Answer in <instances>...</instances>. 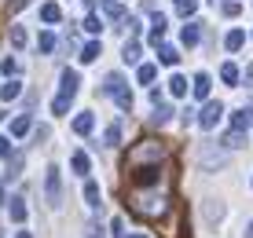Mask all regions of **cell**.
<instances>
[{"instance_id": "cell-1", "label": "cell", "mask_w": 253, "mask_h": 238, "mask_svg": "<svg viewBox=\"0 0 253 238\" xmlns=\"http://www.w3.org/2000/svg\"><path fill=\"white\" fill-rule=\"evenodd\" d=\"M169 205H172V198H169V191H151V187H136L132 195H128V209L139 216V220H147V224H158V220L169 216Z\"/></svg>"}, {"instance_id": "cell-2", "label": "cell", "mask_w": 253, "mask_h": 238, "mask_svg": "<svg viewBox=\"0 0 253 238\" xmlns=\"http://www.w3.org/2000/svg\"><path fill=\"white\" fill-rule=\"evenodd\" d=\"M169 161V143L165 139H139V143H132L125 151V172L139 169V165H165Z\"/></svg>"}, {"instance_id": "cell-3", "label": "cell", "mask_w": 253, "mask_h": 238, "mask_svg": "<svg viewBox=\"0 0 253 238\" xmlns=\"http://www.w3.org/2000/svg\"><path fill=\"white\" fill-rule=\"evenodd\" d=\"M77 84H81L77 70H63V77H59V95H55V103H51L55 118H59V114H66V110H70V103H74V95H77Z\"/></svg>"}, {"instance_id": "cell-4", "label": "cell", "mask_w": 253, "mask_h": 238, "mask_svg": "<svg viewBox=\"0 0 253 238\" xmlns=\"http://www.w3.org/2000/svg\"><path fill=\"white\" fill-rule=\"evenodd\" d=\"M107 95L118 103V110H132V92H128V81L121 74H110L107 77Z\"/></svg>"}, {"instance_id": "cell-5", "label": "cell", "mask_w": 253, "mask_h": 238, "mask_svg": "<svg viewBox=\"0 0 253 238\" xmlns=\"http://www.w3.org/2000/svg\"><path fill=\"white\" fill-rule=\"evenodd\" d=\"M44 195H48V205H59V201H63V183H59V169H55V165L48 169V180H44Z\"/></svg>"}, {"instance_id": "cell-6", "label": "cell", "mask_w": 253, "mask_h": 238, "mask_svg": "<svg viewBox=\"0 0 253 238\" xmlns=\"http://www.w3.org/2000/svg\"><path fill=\"white\" fill-rule=\"evenodd\" d=\"M220 118H224V107H220V103H206L202 114H198V125L209 132V128H216V121H220Z\"/></svg>"}, {"instance_id": "cell-7", "label": "cell", "mask_w": 253, "mask_h": 238, "mask_svg": "<svg viewBox=\"0 0 253 238\" xmlns=\"http://www.w3.org/2000/svg\"><path fill=\"white\" fill-rule=\"evenodd\" d=\"M220 165H224V151H216L213 143H206L202 147V169L213 172V169H220Z\"/></svg>"}, {"instance_id": "cell-8", "label": "cell", "mask_w": 253, "mask_h": 238, "mask_svg": "<svg viewBox=\"0 0 253 238\" xmlns=\"http://www.w3.org/2000/svg\"><path fill=\"white\" fill-rule=\"evenodd\" d=\"M231 128H235V132H246V128H253V110H250V107L235 110V114H231Z\"/></svg>"}, {"instance_id": "cell-9", "label": "cell", "mask_w": 253, "mask_h": 238, "mask_svg": "<svg viewBox=\"0 0 253 238\" xmlns=\"http://www.w3.org/2000/svg\"><path fill=\"white\" fill-rule=\"evenodd\" d=\"M7 216H11L15 224H26V216H30V209H26V198H11V205H7Z\"/></svg>"}, {"instance_id": "cell-10", "label": "cell", "mask_w": 253, "mask_h": 238, "mask_svg": "<svg viewBox=\"0 0 253 238\" xmlns=\"http://www.w3.org/2000/svg\"><path fill=\"white\" fill-rule=\"evenodd\" d=\"M84 205H88V209H99V183L88 180V176H84Z\"/></svg>"}, {"instance_id": "cell-11", "label": "cell", "mask_w": 253, "mask_h": 238, "mask_svg": "<svg viewBox=\"0 0 253 238\" xmlns=\"http://www.w3.org/2000/svg\"><path fill=\"white\" fill-rule=\"evenodd\" d=\"M92 128H95V118H92L88 110H84V114H77V118H74V132H77V136H88Z\"/></svg>"}, {"instance_id": "cell-12", "label": "cell", "mask_w": 253, "mask_h": 238, "mask_svg": "<svg viewBox=\"0 0 253 238\" xmlns=\"http://www.w3.org/2000/svg\"><path fill=\"white\" fill-rule=\"evenodd\" d=\"M209 88H213V81H209V74H198L195 81H191V92H195V99H206Z\"/></svg>"}, {"instance_id": "cell-13", "label": "cell", "mask_w": 253, "mask_h": 238, "mask_svg": "<svg viewBox=\"0 0 253 238\" xmlns=\"http://www.w3.org/2000/svg\"><path fill=\"white\" fill-rule=\"evenodd\" d=\"M180 40H184V48H195V44L202 40V30L191 22V26H184V30H180Z\"/></svg>"}, {"instance_id": "cell-14", "label": "cell", "mask_w": 253, "mask_h": 238, "mask_svg": "<svg viewBox=\"0 0 253 238\" xmlns=\"http://www.w3.org/2000/svg\"><path fill=\"white\" fill-rule=\"evenodd\" d=\"M88 169H92V158L84 154V151H77V154H74V172L84 180V176H88Z\"/></svg>"}, {"instance_id": "cell-15", "label": "cell", "mask_w": 253, "mask_h": 238, "mask_svg": "<svg viewBox=\"0 0 253 238\" xmlns=\"http://www.w3.org/2000/svg\"><path fill=\"white\" fill-rule=\"evenodd\" d=\"M158 59H162L165 66H176V63H180V51L169 48V44H158Z\"/></svg>"}, {"instance_id": "cell-16", "label": "cell", "mask_w": 253, "mask_h": 238, "mask_svg": "<svg viewBox=\"0 0 253 238\" xmlns=\"http://www.w3.org/2000/svg\"><path fill=\"white\" fill-rule=\"evenodd\" d=\"M41 19H44V22H63V7H59V4H44V7H41Z\"/></svg>"}, {"instance_id": "cell-17", "label": "cell", "mask_w": 253, "mask_h": 238, "mask_svg": "<svg viewBox=\"0 0 253 238\" xmlns=\"http://www.w3.org/2000/svg\"><path fill=\"white\" fill-rule=\"evenodd\" d=\"M169 92L176 95V99H180V95H187V77L184 74H172L169 77Z\"/></svg>"}, {"instance_id": "cell-18", "label": "cell", "mask_w": 253, "mask_h": 238, "mask_svg": "<svg viewBox=\"0 0 253 238\" xmlns=\"http://www.w3.org/2000/svg\"><path fill=\"white\" fill-rule=\"evenodd\" d=\"M242 44H246V33H242V30H231L228 37H224V48H228V51H239Z\"/></svg>"}, {"instance_id": "cell-19", "label": "cell", "mask_w": 253, "mask_h": 238, "mask_svg": "<svg viewBox=\"0 0 253 238\" xmlns=\"http://www.w3.org/2000/svg\"><path fill=\"white\" fill-rule=\"evenodd\" d=\"M103 15H107V19H114V22L125 19V11H121V4H118V0H103Z\"/></svg>"}, {"instance_id": "cell-20", "label": "cell", "mask_w": 253, "mask_h": 238, "mask_svg": "<svg viewBox=\"0 0 253 238\" xmlns=\"http://www.w3.org/2000/svg\"><path fill=\"white\" fill-rule=\"evenodd\" d=\"M154 77H158V70H154L151 63H139V70H136V81H139V84H151Z\"/></svg>"}, {"instance_id": "cell-21", "label": "cell", "mask_w": 253, "mask_h": 238, "mask_svg": "<svg viewBox=\"0 0 253 238\" xmlns=\"http://www.w3.org/2000/svg\"><path fill=\"white\" fill-rule=\"evenodd\" d=\"M33 128V121H30V114H22V118H15L11 121V136H26V132Z\"/></svg>"}, {"instance_id": "cell-22", "label": "cell", "mask_w": 253, "mask_h": 238, "mask_svg": "<svg viewBox=\"0 0 253 238\" xmlns=\"http://www.w3.org/2000/svg\"><path fill=\"white\" fill-rule=\"evenodd\" d=\"M220 81H224V84H239V66H235V63H224V66H220Z\"/></svg>"}, {"instance_id": "cell-23", "label": "cell", "mask_w": 253, "mask_h": 238, "mask_svg": "<svg viewBox=\"0 0 253 238\" xmlns=\"http://www.w3.org/2000/svg\"><path fill=\"white\" fill-rule=\"evenodd\" d=\"M19 95H22V81H7L0 88V99H19Z\"/></svg>"}, {"instance_id": "cell-24", "label": "cell", "mask_w": 253, "mask_h": 238, "mask_svg": "<svg viewBox=\"0 0 253 238\" xmlns=\"http://www.w3.org/2000/svg\"><path fill=\"white\" fill-rule=\"evenodd\" d=\"M95 59H99V44L88 40V44L81 48V63H95Z\"/></svg>"}, {"instance_id": "cell-25", "label": "cell", "mask_w": 253, "mask_h": 238, "mask_svg": "<svg viewBox=\"0 0 253 238\" xmlns=\"http://www.w3.org/2000/svg\"><path fill=\"white\" fill-rule=\"evenodd\" d=\"M37 44H41V51H44V55H51V51H55V48H59V40H55V33H41V40H37Z\"/></svg>"}, {"instance_id": "cell-26", "label": "cell", "mask_w": 253, "mask_h": 238, "mask_svg": "<svg viewBox=\"0 0 253 238\" xmlns=\"http://www.w3.org/2000/svg\"><path fill=\"white\" fill-rule=\"evenodd\" d=\"M139 51H143V48H139V40H128V44H125V55H121V59H125V63H139Z\"/></svg>"}, {"instance_id": "cell-27", "label": "cell", "mask_w": 253, "mask_h": 238, "mask_svg": "<svg viewBox=\"0 0 253 238\" xmlns=\"http://www.w3.org/2000/svg\"><path fill=\"white\" fill-rule=\"evenodd\" d=\"M220 216H224V205H220V201H209V205H206V220H209V224H216Z\"/></svg>"}, {"instance_id": "cell-28", "label": "cell", "mask_w": 253, "mask_h": 238, "mask_svg": "<svg viewBox=\"0 0 253 238\" xmlns=\"http://www.w3.org/2000/svg\"><path fill=\"white\" fill-rule=\"evenodd\" d=\"M7 40H11L15 48H26V30H22V26H11V33H7Z\"/></svg>"}, {"instance_id": "cell-29", "label": "cell", "mask_w": 253, "mask_h": 238, "mask_svg": "<svg viewBox=\"0 0 253 238\" xmlns=\"http://www.w3.org/2000/svg\"><path fill=\"white\" fill-rule=\"evenodd\" d=\"M195 7H198V0H176V15H195Z\"/></svg>"}, {"instance_id": "cell-30", "label": "cell", "mask_w": 253, "mask_h": 238, "mask_svg": "<svg viewBox=\"0 0 253 238\" xmlns=\"http://www.w3.org/2000/svg\"><path fill=\"white\" fill-rule=\"evenodd\" d=\"M224 147H246V139H242V132H228V136H224Z\"/></svg>"}, {"instance_id": "cell-31", "label": "cell", "mask_w": 253, "mask_h": 238, "mask_svg": "<svg viewBox=\"0 0 253 238\" xmlns=\"http://www.w3.org/2000/svg\"><path fill=\"white\" fill-rule=\"evenodd\" d=\"M81 26H84V33H92V37H95V33H99V30H103V22H99V19H95V15H88V19H84Z\"/></svg>"}, {"instance_id": "cell-32", "label": "cell", "mask_w": 253, "mask_h": 238, "mask_svg": "<svg viewBox=\"0 0 253 238\" xmlns=\"http://www.w3.org/2000/svg\"><path fill=\"white\" fill-rule=\"evenodd\" d=\"M220 11L228 15V19H235V15H239L242 7H239V0H224V4H220Z\"/></svg>"}, {"instance_id": "cell-33", "label": "cell", "mask_w": 253, "mask_h": 238, "mask_svg": "<svg viewBox=\"0 0 253 238\" xmlns=\"http://www.w3.org/2000/svg\"><path fill=\"white\" fill-rule=\"evenodd\" d=\"M19 169H22V154L11 151V169H7V180H15V176H19Z\"/></svg>"}, {"instance_id": "cell-34", "label": "cell", "mask_w": 253, "mask_h": 238, "mask_svg": "<svg viewBox=\"0 0 253 238\" xmlns=\"http://www.w3.org/2000/svg\"><path fill=\"white\" fill-rule=\"evenodd\" d=\"M169 118H172V107H158V114H154V121H158V125H165Z\"/></svg>"}, {"instance_id": "cell-35", "label": "cell", "mask_w": 253, "mask_h": 238, "mask_svg": "<svg viewBox=\"0 0 253 238\" xmlns=\"http://www.w3.org/2000/svg\"><path fill=\"white\" fill-rule=\"evenodd\" d=\"M118 139H121V125H110V128H107V143H110V147H114V143H118Z\"/></svg>"}, {"instance_id": "cell-36", "label": "cell", "mask_w": 253, "mask_h": 238, "mask_svg": "<svg viewBox=\"0 0 253 238\" xmlns=\"http://www.w3.org/2000/svg\"><path fill=\"white\" fill-rule=\"evenodd\" d=\"M15 70H19V63H15V59H4V63H0V74H7V77H11Z\"/></svg>"}, {"instance_id": "cell-37", "label": "cell", "mask_w": 253, "mask_h": 238, "mask_svg": "<svg viewBox=\"0 0 253 238\" xmlns=\"http://www.w3.org/2000/svg\"><path fill=\"white\" fill-rule=\"evenodd\" d=\"M0 158H11V139L0 136Z\"/></svg>"}, {"instance_id": "cell-38", "label": "cell", "mask_w": 253, "mask_h": 238, "mask_svg": "<svg viewBox=\"0 0 253 238\" xmlns=\"http://www.w3.org/2000/svg\"><path fill=\"white\" fill-rule=\"evenodd\" d=\"M110 235H114V238H125V224H121V220H114V224H110Z\"/></svg>"}, {"instance_id": "cell-39", "label": "cell", "mask_w": 253, "mask_h": 238, "mask_svg": "<svg viewBox=\"0 0 253 238\" xmlns=\"http://www.w3.org/2000/svg\"><path fill=\"white\" fill-rule=\"evenodd\" d=\"M84 238H107V235H103L99 227H88V231H84Z\"/></svg>"}, {"instance_id": "cell-40", "label": "cell", "mask_w": 253, "mask_h": 238, "mask_svg": "<svg viewBox=\"0 0 253 238\" xmlns=\"http://www.w3.org/2000/svg\"><path fill=\"white\" fill-rule=\"evenodd\" d=\"M22 4H30V0H11V11H19Z\"/></svg>"}, {"instance_id": "cell-41", "label": "cell", "mask_w": 253, "mask_h": 238, "mask_svg": "<svg viewBox=\"0 0 253 238\" xmlns=\"http://www.w3.org/2000/svg\"><path fill=\"white\" fill-rule=\"evenodd\" d=\"M246 238H253V224H246Z\"/></svg>"}, {"instance_id": "cell-42", "label": "cell", "mask_w": 253, "mask_h": 238, "mask_svg": "<svg viewBox=\"0 0 253 238\" xmlns=\"http://www.w3.org/2000/svg\"><path fill=\"white\" fill-rule=\"evenodd\" d=\"M19 238H33V235H30V231H19Z\"/></svg>"}, {"instance_id": "cell-43", "label": "cell", "mask_w": 253, "mask_h": 238, "mask_svg": "<svg viewBox=\"0 0 253 238\" xmlns=\"http://www.w3.org/2000/svg\"><path fill=\"white\" fill-rule=\"evenodd\" d=\"M0 201H4V183H0Z\"/></svg>"}, {"instance_id": "cell-44", "label": "cell", "mask_w": 253, "mask_h": 238, "mask_svg": "<svg viewBox=\"0 0 253 238\" xmlns=\"http://www.w3.org/2000/svg\"><path fill=\"white\" fill-rule=\"evenodd\" d=\"M132 238H147V235H132Z\"/></svg>"}, {"instance_id": "cell-45", "label": "cell", "mask_w": 253, "mask_h": 238, "mask_svg": "<svg viewBox=\"0 0 253 238\" xmlns=\"http://www.w3.org/2000/svg\"><path fill=\"white\" fill-rule=\"evenodd\" d=\"M0 121H4V110H0Z\"/></svg>"}]
</instances>
